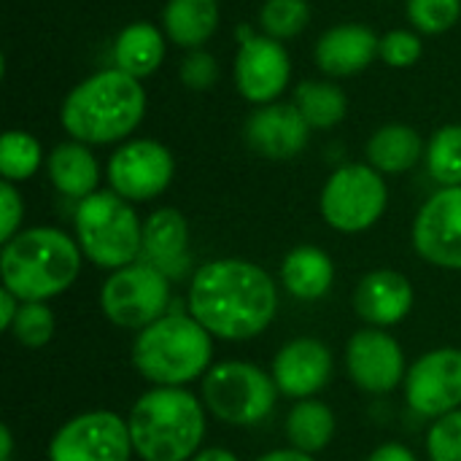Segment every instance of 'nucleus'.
<instances>
[{"mask_svg":"<svg viewBox=\"0 0 461 461\" xmlns=\"http://www.w3.org/2000/svg\"><path fill=\"white\" fill-rule=\"evenodd\" d=\"M189 313L216 338L243 343L259 338L278 313L273 276L249 259H211L189 284Z\"/></svg>","mask_w":461,"mask_h":461,"instance_id":"nucleus-1","label":"nucleus"},{"mask_svg":"<svg viewBox=\"0 0 461 461\" xmlns=\"http://www.w3.org/2000/svg\"><path fill=\"white\" fill-rule=\"evenodd\" d=\"M146 89L119 68H105L78 81L59 105L62 130L86 146L124 143L146 116Z\"/></svg>","mask_w":461,"mask_h":461,"instance_id":"nucleus-2","label":"nucleus"},{"mask_svg":"<svg viewBox=\"0 0 461 461\" xmlns=\"http://www.w3.org/2000/svg\"><path fill=\"white\" fill-rule=\"evenodd\" d=\"M81 249L76 238L57 227H30L3 243V286L22 303H46L73 286L81 273Z\"/></svg>","mask_w":461,"mask_h":461,"instance_id":"nucleus-3","label":"nucleus"},{"mask_svg":"<svg viewBox=\"0 0 461 461\" xmlns=\"http://www.w3.org/2000/svg\"><path fill=\"white\" fill-rule=\"evenodd\" d=\"M127 424L143 461H192L205 438V402L178 386H154L135 400Z\"/></svg>","mask_w":461,"mask_h":461,"instance_id":"nucleus-4","label":"nucleus"},{"mask_svg":"<svg viewBox=\"0 0 461 461\" xmlns=\"http://www.w3.org/2000/svg\"><path fill=\"white\" fill-rule=\"evenodd\" d=\"M213 335L192 313H165L135 335L132 365L154 386H178L205 378L213 367Z\"/></svg>","mask_w":461,"mask_h":461,"instance_id":"nucleus-5","label":"nucleus"},{"mask_svg":"<svg viewBox=\"0 0 461 461\" xmlns=\"http://www.w3.org/2000/svg\"><path fill=\"white\" fill-rule=\"evenodd\" d=\"M73 227L81 254L103 270L113 273L140 259L143 221L132 203L113 189H100L76 203Z\"/></svg>","mask_w":461,"mask_h":461,"instance_id":"nucleus-6","label":"nucleus"},{"mask_svg":"<svg viewBox=\"0 0 461 461\" xmlns=\"http://www.w3.org/2000/svg\"><path fill=\"white\" fill-rule=\"evenodd\" d=\"M278 394L273 375L251 362H219L203 378L205 411L230 427H254L265 421L273 413Z\"/></svg>","mask_w":461,"mask_h":461,"instance_id":"nucleus-7","label":"nucleus"},{"mask_svg":"<svg viewBox=\"0 0 461 461\" xmlns=\"http://www.w3.org/2000/svg\"><path fill=\"white\" fill-rule=\"evenodd\" d=\"M389 208L386 176L367 162L340 165L324 184L319 211L324 221L343 235L367 232L381 221Z\"/></svg>","mask_w":461,"mask_h":461,"instance_id":"nucleus-8","label":"nucleus"},{"mask_svg":"<svg viewBox=\"0 0 461 461\" xmlns=\"http://www.w3.org/2000/svg\"><path fill=\"white\" fill-rule=\"evenodd\" d=\"M167 305L170 278L143 259L113 270L100 286V311L122 330H146L167 313Z\"/></svg>","mask_w":461,"mask_h":461,"instance_id":"nucleus-9","label":"nucleus"},{"mask_svg":"<svg viewBox=\"0 0 461 461\" xmlns=\"http://www.w3.org/2000/svg\"><path fill=\"white\" fill-rule=\"evenodd\" d=\"M132 454L130 424L113 411L78 413L49 440V461H130Z\"/></svg>","mask_w":461,"mask_h":461,"instance_id":"nucleus-10","label":"nucleus"},{"mask_svg":"<svg viewBox=\"0 0 461 461\" xmlns=\"http://www.w3.org/2000/svg\"><path fill=\"white\" fill-rule=\"evenodd\" d=\"M108 186L130 200L149 203L167 192L176 178L173 151L154 138H130L108 159Z\"/></svg>","mask_w":461,"mask_h":461,"instance_id":"nucleus-11","label":"nucleus"},{"mask_svg":"<svg viewBox=\"0 0 461 461\" xmlns=\"http://www.w3.org/2000/svg\"><path fill=\"white\" fill-rule=\"evenodd\" d=\"M232 78L246 103L257 108L278 103L292 81V57L281 41L243 27L232 62Z\"/></svg>","mask_w":461,"mask_h":461,"instance_id":"nucleus-12","label":"nucleus"},{"mask_svg":"<svg viewBox=\"0 0 461 461\" xmlns=\"http://www.w3.org/2000/svg\"><path fill=\"white\" fill-rule=\"evenodd\" d=\"M405 400L424 419L461 411V348H435L419 357L405 375Z\"/></svg>","mask_w":461,"mask_h":461,"instance_id":"nucleus-13","label":"nucleus"},{"mask_svg":"<svg viewBox=\"0 0 461 461\" xmlns=\"http://www.w3.org/2000/svg\"><path fill=\"white\" fill-rule=\"evenodd\" d=\"M419 257L443 270H461V186H440L413 221Z\"/></svg>","mask_w":461,"mask_h":461,"instance_id":"nucleus-14","label":"nucleus"},{"mask_svg":"<svg viewBox=\"0 0 461 461\" xmlns=\"http://www.w3.org/2000/svg\"><path fill=\"white\" fill-rule=\"evenodd\" d=\"M346 367L351 381L367 394H386L405 384L408 375L402 346L378 327H365L351 335L346 348Z\"/></svg>","mask_w":461,"mask_h":461,"instance_id":"nucleus-15","label":"nucleus"},{"mask_svg":"<svg viewBox=\"0 0 461 461\" xmlns=\"http://www.w3.org/2000/svg\"><path fill=\"white\" fill-rule=\"evenodd\" d=\"M311 124L303 119L294 103H270L251 111L243 127L246 146L273 162L294 159L308 149Z\"/></svg>","mask_w":461,"mask_h":461,"instance_id":"nucleus-16","label":"nucleus"},{"mask_svg":"<svg viewBox=\"0 0 461 461\" xmlns=\"http://www.w3.org/2000/svg\"><path fill=\"white\" fill-rule=\"evenodd\" d=\"M332 351L316 338L289 340L273 359L270 375L284 397L313 400L332 381Z\"/></svg>","mask_w":461,"mask_h":461,"instance_id":"nucleus-17","label":"nucleus"},{"mask_svg":"<svg viewBox=\"0 0 461 461\" xmlns=\"http://www.w3.org/2000/svg\"><path fill=\"white\" fill-rule=\"evenodd\" d=\"M381 35L367 24L346 22L324 30L313 46L316 68L330 78H348L367 70L378 57Z\"/></svg>","mask_w":461,"mask_h":461,"instance_id":"nucleus-18","label":"nucleus"},{"mask_svg":"<svg viewBox=\"0 0 461 461\" xmlns=\"http://www.w3.org/2000/svg\"><path fill=\"white\" fill-rule=\"evenodd\" d=\"M354 308L367 327H394L408 319L413 311V284L408 276L392 270V267H378L362 276L354 292Z\"/></svg>","mask_w":461,"mask_h":461,"instance_id":"nucleus-19","label":"nucleus"},{"mask_svg":"<svg viewBox=\"0 0 461 461\" xmlns=\"http://www.w3.org/2000/svg\"><path fill=\"white\" fill-rule=\"evenodd\" d=\"M140 259L162 270L170 281H178L189 273V221L176 208H157L143 221V249Z\"/></svg>","mask_w":461,"mask_h":461,"instance_id":"nucleus-20","label":"nucleus"},{"mask_svg":"<svg viewBox=\"0 0 461 461\" xmlns=\"http://www.w3.org/2000/svg\"><path fill=\"white\" fill-rule=\"evenodd\" d=\"M46 173L51 186L76 203L100 192V165L92 149L81 140H62L46 157Z\"/></svg>","mask_w":461,"mask_h":461,"instance_id":"nucleus-21","label":"nucleus"},{"mask_svg":"<svg viewBox=\"0 0 461 461\" xmlns=\"http://www.w3.org/2000/svg\"><path fill=\"white\" fill-rule=\"evenodd\" d=\"M167 54V35L151 22H132L119 30L113 38V68L124 70L127 76L143 81L154 76Z\"/></svg>","mask_w":461,"mask_h":461,"instance_id":"nucleus-22","label":"nucleus"},{"mask_svg":"<svg viewBox=\"0 0 461 461\" xmlns=\"http://www.w3.org/2000/svg\"><path fill=\"white\" fill-rule=\"evenodd\" d=\"M424 138L405 122H389L378 127L365 146L367 165H373L381 176H402L413 170L424 159Z\"/></svg>","mask_w":461,"mask_h":461,"instance_id":"nucleus-23","label":"nucleus"},{"mask_svg":"<svg viewBox=\"0 0 461 461\" xmlns=\"http://www.w3.org/2000/svg\"><path fill=\"white\" fill-rule=\"evenodd\" d=\"M221 24L219 0H167L162 8V30L178 49L194 51L216 35Z\"/></svg>","mask_w":461,"mask_h":461,"instance_id":"nucleus-24","label":"nucleus"},{"mask_svg":"<svg viewBox=\"0 0 461 461\" xmlns=\"http://www.w3.org/2000/svg\"><path fill=\"white\" fill-rule=\"evenodd\" d=\"M281 284L284 289L303 300V303H313L330 294L332 284H335V265L330 259V254L319 246H294L281 265Z\"/></svg>","mask_w":461,"mask_h":461,"instance_id":"nucleus-25","label":"nucleus"},{"mask_svg":"<svg viewBox=\"0 0 461 461\" xmlns=\"http://www.w3.org/2000/svg\"><path fill=\"white\" fill-rule=\"evenodd\" d=\"M292 103L311 124V130H335L348 113L346 92L324 78H308L294 86Z\"/></svg>","mask_w":461,"mask_h":461,"instance_id":"nucleus-26","label":"nucleus"},{"mask_svg":"<svg viewBox=\"0 0 461 461\" xmlns=\"http://www.w3.org/2000/svg\"><path fill=\"white\" fill-rule=\"evenodd\" d=\"M286 438L289 446L303 454L324 451L335 438V413L330 405L319 400H300L286 416Z\"/></svg>","mask_w":461,"mask_h":461,"instance_id":"nucleus-27","label":"nucleus"},{"mask_svg":"<svg viewBox=\"0 0 461 461\" xmlns=\"http://www.w3.org/2000/svg\"><path fill=\"white\" fill-rule=\"evenodd\" d=\"M43 146L27 130H5L0 138V176L3 181H30L43 167Z\"/></svg>","mask_w":461,"mask_h":461,"instance_id":"nucleus-28","label":"nucleus"},{"mask_svg":"<svg viewBox=\"0 0 461 461\" xmlns=\"http://www.w3.org/2000/svg\"><path fill=\"white\" fill-rule=\"evenodd\" d=\"M424 165L440 186H461V124H446L427 140Z\"/></svg>","mask_w":461,"mask_h":461,"instance_id":"nucleus-29","label":"nucleus"},{"mask_svg":"<svg viewBox=\"0 0 461 461\" xmlns=\"http://www.w3.org/2000/svg\"><path fill=\"white\" fill-rule=\"evenodd\" d=\"M311 24L308 0H265L259 8V27L267 38L292 41Z\"/></svg>","mask_w":461,"mask_h":461,"instance_id":"nucleus-30","label":"nucleus"},{"mask_svg":"<svg viewBox=\"0 0 461 461\" xmlns=\"http://www.w3.org/2000/svg\"><path fill=\"white\" fill-rule=\"evenodd\" d=\"M408 22L421 35H443L461 19V0H405Z\"/></svg>","mask_w":461,"mask_h":461,"instance_id":"nucleus-31","label":"nucleus"},{"mask_svg":"<svg viewBox=\"0 0 461 461\" xmlns=\"http://www.w3.org/2000/svg\"><path fill=\"white\" fill-rule=\"evenodd\" d=\"M54 330L57 321L46 303H22L8 332L24 348H43L54 338Z\"/></svg>","mask_w":461,"mask_h":461,"instance_id":"nucleus-32","label":"nucleus"},{"mask_svg":"<svg viewBox=\"0 0 461 461\" xmlns=\"http://www.w3.org/2000/svg\"><path fill=\"white\" fill-rule=\"evenodd\" d=\"M421 54H424V41H421V32H416V30L397 27V30H389L381 35L378 57L394 70L413 68L421 59Z\"/></svg>","mask_w":461,"mask_h":461,"instance_id":"nucleus-33","label":"nucleus"},{"mask_svg":"<svg viewBox=\"0 0 461 461\" xmlns=\"http://www.w3.org/2000/svg\"><path fill=\"white\" fill-rule=\"evenodd\" d=\"M427 454L432 461H461V411L432 424L427 435Z\"/></svg>","mask_w":461,"mask_h":461,"instance_id":"nucleus-34","label":"nucleus"},{"mask_svg":"<svg viewBox=\"0 0 461 461\" xmlns=\"http://www.w3.org/2000/svg\"><path fill=\"white\" fill-rule=\"evenodd\" d=\"M178 78L186 89L192 92H205L216 84L219 78V62L211 51L205 49H194V51H186V57L181 59V68H178Z\"/></svg>","mask_w":461,"mask_h":461,"instance_id":"nucleus-35","label":"nucleus"},{"mask_svg":"<svg viewBox=\"0 0 461 461\" xmlns=\"http://www.w3.org/2000/svg\"><path fill=\"white\" fill-rule=\"evenodd\" d=\"M0 208H3V224H0V240L8 243L22 232V219H24V200L22 192L11 184H0Z\"/></svg>","mask_w":461,"mask_h":461,"instance_id":"nucleus-36","label":"nucleus"},{"mask_svg":"<svg viewBox=\"0 0 461 461\" xmlns=\"http://www.w3.org/2000/svg\"><path fill=\"white\" fill-rule=\"evenodd\" d=\"M367 461H419L416 459V454L408 448V446H402V443H384V446H378Z\"/></svg>","mask_w":461,"mask_h":461,"instance_id":"nucleus-37","label":"nucleus"},{"mask_svg":"<svg viewBox=\"0 0 461 461\" xmlns=\"http://www.w3.org/2000/svg\"><path fill=\"white\" fill-rule=\"evenodd\" d=\"M19 308H22V300H19L14 292H8V289L3 286V289H0V327H3L5 332L11 330V324H14Z\"/></svg>","mask_w":461,"mask_h":461,"instance_id":"nucleus-38","label":"nucleus"},{"mask_svg":"<svg viewBox=\"0 0 461 461\" xmlns=\"http://www.w3.org/2000/svg\"><path fill=\"white\" fill-rule=\"evenodd\" d=\"M257 461H316L311 454H303V451H297V448H276V451H270V454H265V456H259Z\"/></svg>","mask_w":461,"mask_h":461,"instance_id":"nucleus-39","label":"nucleus"},{"mask_svg":"<svg viewBox=\"0 0 461 461\" xmlns=\"http://www.w3.org/2000/svg\"><path fill=\"white\" fill-rule=\"evenodd\" d=\"M192 461H240L232 451H227V448H205V451H200L197 456Z\"/></svg>","mask_w":461,"mask_h":461,"instance_id":"nucleus-40","label":"nucleus"},{"mask_svg":"<svg viewBox=\"0 0 461 461\" xmlns=\"http://www.w3.org/2000/svg\"><path fill=\"white\" fill-rule=\"evenodd\" d=\"M11 451H14V438L8 427H0V461H11Z\"/></svg>","mask_w":461,"mask_h":461,"instance_id":"nucleus-41","label":"nucleus"}]
</instances>
